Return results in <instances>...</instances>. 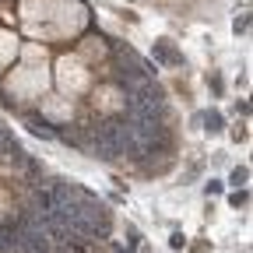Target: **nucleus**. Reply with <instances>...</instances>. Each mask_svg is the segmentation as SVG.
<instances>
[{
  "label": "nucleus",
  "instance_id": "f257e3e1",
  "mask_svg": "<svg viewBox=\"0 0 253 253\" xmlns=\"http://www.w3.org/2000/svg\"><path fill=\"white\" fill-rule=\"evenodd\" d=\"M95 152L102 158H144V148L123 116H109L95 127Z\"/></svg>",
  "mask_w": 253,
  "mask_h": 253
},
{
  "label": "nucleus",
  "instance_id": "f03ea898",
  "mask_svg": "<svg viewBox=\"0 0 253 253\" xmlns=\"http://www.w3.org/2000/svg\"><path fill=\"white\" fill-rule=\"evenodd\" d=\"M152 53H155L158 64H169V67H180V64H183V56L176 53V46H172L169 39H158L155 46H152Z\"/></svg>",
  "mask_w": 253,
  "mask_h": 253
},
{
  "label": "nucleus",
  "instance_id": "7ed1b4c3",
  "mask_svg": "<svg viewBox=\"0 0 253 253\" xmlns=\"http://www.w3.org/2000/svg\"><path fill=\"white\" fill-rule=\"evenodd\" d=\"M197 120L204 123V130H207V134H221V130H225V120H221V113H218V109H207V113H201Z\"/></svg>",
  "mask_w": 253,
  "mask_h": 253
},
{
  "label": "nucleus",
  "instance_id": "20e7f679",
  "mask_svg": "<svg viewBox=\"0 0 253 253\" xmlns=\"http://www.w3.org/2000/svg\"><path fill=\"white\" fill-rule=\"evenodd\" d=\"M28 130H32L35 137H42V141H53V137H56V130H53V123H46V120H39V116H28Z\"/></svg>",
  "mask_w": 253,
  "mask_h": 253
},
{
  "label": "nucleus",
  "instance_id": "39448f33",
  "mask_svg": "<svg viewBox=\"0 0 253 253\" xmlns=\"http://www.w3.org/2000/svg\"><path fill=\"white\" fill-rule=\"evenodd\" d=\"M246 180H250V169H246V166H239V169H232V176H229V183H232V186H243Z\"/></svg>",
  "mask_w": 253,
  "mask_h": 253
},
{
  "label": "nucleus",
  "instance_id": "423d86ee",
  "mask_svg": "<svg viewBox=\"0 0 253 253\" xmlns=\"http://www.w3.org/2000/svg\"><path fill=\"white\" fill-rule=\"evenodd\" d=\"M127 250H141V232L134 225H127Z\"/></svg>",
  "mask_w": 253,
  "mask_h": 253
},
{
  "label": "nucleus",
  "instance_id": "0eeeda50",
  "mask_svg": "<svg viewBox=\"0 0 253 253\" xmlns=\"http://www.w3.org/2000/svg\"><path fill=\"white\" fill-rule=\"evenodd\" d=\"M169 246H172V250H183V246H186V236H183V232H172V236H169Z\"/></svg>",
  "mask_w": 253,
  "mask_h": 253
},
{
  "label": "nucleus",
  "instance_id": "6e6552de",
  "mask_svg": "<svg viewBox=\"0 0 253 253\" xmlns=\"http://www.w3.org/2000/svg\"><path fill=\"white\" fill-rule=\"evenodd\" d=\"M204 193H207V197H211V193H221V180H207L204 183Z\"/></svg>",
  "mask_w": 253,
  "mask_h": 253
},
{
  "label": "nucleus",
  "instance_id": "1a4fd4ad",
  "mask_svg": "<svg viewBox=\"0 0 253 253\" xmlns=\"http://www.w3.org/2000/svg\"><path fill=\"white\" fill-rule=\"evenodd\" d=\"M246 25H250L246 14H243V18H236V25H232V28H236V35H243V32H246Z\"/></svg>",
  "mask_w": 253,
  "mask_h": 253
},
{
  "label": "nucleus",
  "instance_id": "9d476101",
  "mask_svg": "<svg viewBox=\"0 0 253 253\" xmlns=\"http://www.w3.org/2000/svg\"><path fill=\"white\" fill-rule=\"evenodd\" d=\"M229 201H232V207H243V204H246V190H239V193H232Z\"/></svg>",
  "mask_w": 253,
  "mask_h": 253
}]
</instances>
